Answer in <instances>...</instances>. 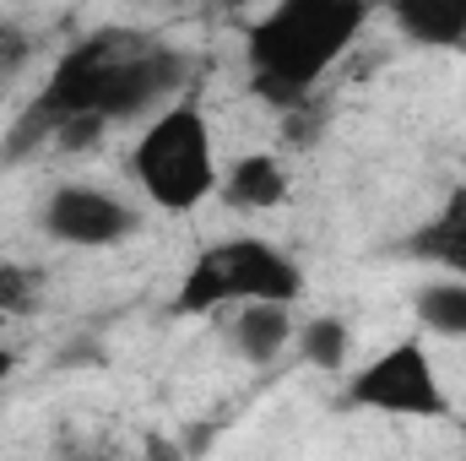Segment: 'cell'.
I'll return each mask as SVG.
<instances>
[{"instance_id": "cell-1", "label": "cell", "mask_w": 466, "mask_h": 461, "mask_svg": "<svg viewBox=\"0 0 466 461\" xmlns=\"http://www.w3.org/2000/svg\"><path fill=\"white\" fill-rule=\"evenodd\" d=\"M190 77V55L163 44V38H141V33H93L82 44H71L60 55V66L49 71L44 93L22 109L11 125L0 158H27L33 147L55 141L71 119H136L157 104H168Z\"/></svg>"}, {"instance_id": "cell-2", "label": "cell", "mask_w": 466, "mask_h": 461, "mask_svg": "<svg viewBox=\"0 0 466 461\" xmlns=\"http://www.w3.org/2000/svg\"><path fill=\"white\" fill-rule=\"evenodd\" d=\"M363 5L358 0H288L271 5L255 27H249V82L266 104L277 109H304L315 82L342 60L363 27Z\"/></svg>"}, {"instance_id": "cell-3", "label": "cell", "mask_w": 466, "mask_h": 461, "mask_svg": "<svg viewBox=\"0 0 466 461\" xmlns=\"http://www.w3.org/2000/svg\"><path fill=\"white\" fill-rule=\"evenodd\" d=\"M130 174L163 212H196L218 185V141L196 104H168L147 119V130L130 147Z\"/></svg>"}, {"instance_id": "cell-4", "label": "cell", "mask_w": 466, "mask_h": 461, "mask_svg": "<svg viewBox=\"0 0 466 461\" xmlns=\"http://www.w3.org/2000/svg\"><path fill=\"white\" fill-rule=\"evenodd\" d=\"M304 293V271L288 250H277L271 239L238 233L212 244L179 282L174 310L179 315H212L223 304H293Z\"/></svg>"}, {"instance_id": "cell-5", "label": "cell", "mask_w": 466, "mask_h": 461, "mask_svg": "<svg viewBox=\"0 0 466 461\" xmlns=\"http://www.w3.org/2000/svg\"><path fill=\"white\" fill-rule=\"evenodd\" d=\"M348 402L369 413H390V418H445L451 396L434 374V358L418 337L390 343L380 358H369L348 380Z\"/></svg>"}, {"instance_id": "cell-6", "label": "cell", "mask_w": 466, "mask_h": 461, "mask_svg": "<svg viewBox=\"0 0 466 461\" xmlns=\"http://www.w3.org/2000/svg\"><path fill=\"white\" fill-rule=\"evenodd\" d=\"M38 229L49 233L55 244H76V250H109L119 239L141 229L136 207L119 201L115 190H98V185H60L49 190L44 212H38Z\"/></svg>"}, {"instance_id": "cell-7", "label": "cell", "mask_w": 466, "mask_h": 461, "mask_svg": "<svg viewBox=\"0 0 466 461\" xmlns=\"http://www.w3.org/2000/svg\"><path fill=\"white\" fill-rule=\"evenodd\" d=\"M401 250H407L412 261L440 266L445 277L466 282V185H456V190L445 196V207H440L429 223H418V229L407 233Z\"/></svg>"}, {"instance_id": "cell-8", "label": "cell", "mask_w": 466, "mask_h": 461, "mask_svg": "<svg viewBox=\"0 0 466 461\" xmlns=\"http://www.w3.org/2000/svg\"><path fill=\"white\" fill-rule=\"evenodd\" d=\"M228 337H233V353L244 364H277L282 347H293L299 332H293V315L282 304H238Z\"/></svg>"}, {"instance_id": "cell-9", "label": "cell", "mask_w": 466, "mask_h": 461, "mask_svg": "<svg viewBox=\"0 0 466 461\" xmlns=\"http://www.w3.org/2000/svg\"><path fill=\"white\" fill-rule=\"evenodd\" d=\"M223 201L238 212H277L288 201V174L271 152H249L223 174Z\"/></svg>"}, {"instance_id": "cell-10", "label": "cell", "mask_w": 466, "mask_h": 461, "mask_svg": "<svg viewBox=\"0 0 466 461\" xmlns=\"http://www.w3.org/2000/svg\"><path fill=\"white\" fill-rule=\"evenodd\" d=\"M396 27L412 44H440V49H466V5L461 0H407L396 5Z\"/></svg>"}, {"instance_id": "cell-11", "label": "cell", "mask_w": 466, "mask_h": 461, "mask_svg": "<svg viewBox=\"0 0 466 461\" xmlns=\"http://www.w3.org/2000/svg\"><path fill=\"white\" fill-rule=\"evenodd\" d=\"M412 310L434 337H466V282H456V277H440V282L418 288Z\"/></svg>"}, {"instance_id": "cell-12", "label": "cell", "mask_w": 466, "mask_h": 461, "mask_svg": "<svg viewBox=\"0 0 466 461\" xmlns=\"http://www.w3.org/2000/svg\"><path fill=\"white\" fill-rule=\"evenodd\" d=\"M293 343L304 353V364H315V369H342V364H348V347H352V332H348V321H337V315H315Z\"/></svg>"}, {"instance_id": "cell-13", "label": "cell", "mask_w": 466, "mask_h": 461, "mask_svg": "<svg viewBox=\"0 0 466 461\" xmlns=\"http://www.w3.org/2000/svg\"><path fill=\"white\" fill-rule=\"evenodd\" d=\"M38 304V277L22 266H0V315H27Z\"/></svg>"}, {"instance_id": "cell-14", "label": "cell", "mask_w": 466, "mask_h": 461, "mask_svg": "<svg viewBox=\"0 0 466 461\" xmlns=\"http://www.w3.org/2000/svg\"><path fill=\"white\" fill-rule=\"evenodd\" d=\"M27 55H33L27 33H16V27H0V77L22 71V60H27Z\"/></svg>"}, {"instance_id": "cell-15", "label": "cell", "mask_w": 466, "mask_h": 461, "mask_svg": "<svg viewBox=\"0 0 466 461\" xmlns=\"http://www.w3.org/2000/svg\"><path fill=\"white\" fill-rule=\"evenodd\" d=\"M11 369H16V353H11V347H0V380H5Z\"/></svg>"}, {"instance_id": "cell-16", "label": "cell", "mask_w": 466, "mask_h": 461, "mask_svg": "<svg viewBox=\"0 0 466 461\" xmlns=\"http://www.w3.org/2000/svg\"><path fill=\"white\" fill-rule=\"evenodd\" d=\"M152 456H157V461H179V456H174V451H168V446H163V440L152 446Z\"/></svg>"}]
</instances>
